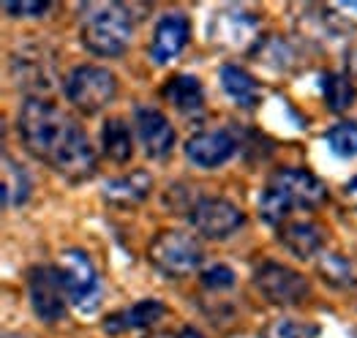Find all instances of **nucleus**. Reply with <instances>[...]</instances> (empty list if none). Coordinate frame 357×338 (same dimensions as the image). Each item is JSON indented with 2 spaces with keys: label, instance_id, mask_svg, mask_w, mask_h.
Returning <instances> with one entry per match:
<instances>
[{
  "label": "nucleus",
  "instance_id": "12",
  "mask_svg": "<svg viewBox=\"0 0 357 338\" xmlns=\"http://www.w3.org/2000/svg\"><path fill=\"white\" fill-rule=\"evenodd\" d=\"M188 36H191V25H188V20L183 14H178V11L164 14L158 20V25H155L153 41H150V58L155 63H161V66L175 61L185 49Z\"/></svg>",
  "mask_w": 357,
  "mask_h": 338
},
{
  "label": "nucleus",
  "instance_id": "25",
  "mask_svg": "<svg viewBox=\"0 0 357 338\" xmlns=\"http://www.w3.org/2000/svg\"><path fill=\"white\" fill-rule=\"evenodd\" d=\"M292 210H295V208L287 202V197H284L281 191H275L273 185H268V188L262 191V197H259V215L268 221L270 226H278Z\"/></svg>",
  "mask_w": 357,
  "mask_h": 338
},
{
  "label": "nucleus",
  "instance_id": "20",
  "mask_svg": "<svg viewBox=\"0 0 357 338\" xmlns=\"http://www.w3.org/2000/svg\"><path fill=\"white\" fill-rule=\"evenodd\" d=\"M101 148H104V155L115 164H126L131 155H134V137H131V128L112 118L104 123V131H101Z\"/></svg>",
  "mask_w": 357,
  "mask_h": 338
},
{
  "label": "nucleus",
  "instance_id": "4",
  "mask_svg": "<svg viewBox=\"0 0 357 338\" xmlns=\"http://www.w3.org/2000/svg\"><path fill=\"white\" fill-rule=\"evenodd\" d=\"M66 95L77 109L93 115V112H101L118 95V79L107 68L79 66L66 79Z\"/></svg>",
  "mask_w": 357,
  "mask_h": 338
},
{
  "label": "nucleus",
  "instance_id": "24",
  "mask_svg": "<svg viewBox=\"0 0 357 338\" xmlns=\"http://www.w3.org/2000/svg\"><path fill=\"white\" fill-rule=\"evenodd\" d=\"M328 145L333 153L341 158H352L357 155V123L355 121H341L328 131Z\"/></svg>",
  "mask_w": 357,
  "mask_h": 338
},
{
  "label": "nucleus",
  "instance_id": "9",
  "mask_svg": "<svg viewBox=\"0 0 357 338\" xmlns=\"http://www.w3.org/2000/svg\"><path fill=\"white\" fill-rule=\"evenodd\" d=\"M188 221L199 235L221 240V238H229V235L238 232L243 221H245V215L238 205H232L227 199H218V197H210V199H199L191 208Z\"/></svg>",
  "mask_w": 357,
  "mask_h": 338
},
{
  "label": "nucleus",
  "instance_id": "22",
  "mask_svg": "<svg viewBox=\"0 0 357 338\" xmlns=\"http://www.w3.org/2000/svg\"><path fill=\"white\" fill-rule=\"evenodd\" d=\"M319 273L333 286H357V262L341 254H328L319 262Z\"/></svg>",
  "mask_w": 357,
  "mask_h": 338
},
{
  "label": "nucleus",
  "instance_id": "8",
  "mask_svg": "<svg viewBox=\"0 0 357 338\" xmlns=\"http://www.w3.org/2000/svg\"><path fill=\"white\" fill-rule=\"evenodd\" d=\"M254 284L257 289L275 306H298L308 295V281L300 276L298 270L278 265V262H265L254 270Z\"/></svg>",
  "mask_w": 357,
  "mask_h": 338
},
{
  "label": "nucleus",
  "instance_id": "14",
  "mask_svg": "<svg viewBox=\"0 0 357 338\" xmlns=\"http://www.w3.org/2000/svg\"><path fill=\"white\" fill-rule=\"evenodd\" d=\"M11 74L17 79L20 88L33 93H47L52 88V79H55V71L52 66L41 58V52H17V58L11 61Z\"/></svg>",
  "mask_w": 357,
  "mask_h": 338
},
{
  "label": "nucleus",
  "instance_id": "29",
  "mask_svg": "<svg viewBox=\"0 0 357 338\" xmlns=\"http://www.w3.org/2000/svg\"><path fill=\"white\" fill-rule=\"evenodd\" d=\"M178 338H205V336H202L199 330H194V328H183Z\"/></svg>",
  "mask_w": 357,
  "mask_h": 338
},
{
  "label": "nucleus",
  "instance_id": "30",
  "mask_svg": "<svg viewBox=\"0 0 357 338\" xmlns=\"http://www.w3.org/2000/svg\"><path fill=\"white\" fill-rule=\"evenodd\" d=\"M352 338H357V330H355V336H352Z\"/></svg>",
  "mask_w": 357,
  "mask_h": 338
},
{
  "label": "nucleus",
  "instance_id": "1",
  "mask_svg": "<svg viewBox=\"0 0 357 338\" xmlns=\"http://www.w3.org/2000/svg\"><path fill=\"white\" fill-rule=\"evenodd\" d=\"M134 20L120 3L96 6L82 22V44L98 58H120L131 41Z\"/></svg>",
  "mask_w": 357,
  "mask_h": 338
},
{
  "label": "nucleus",
  "instance_id": "11",
  "mask_svg": "<svg viewBox=\"0 0 357 338\" xmlns=\"http://www.w3.org/2000/svg\"><path fill=\"white\" fill-rule=\"evenodd\" d=\"M235 151H238V142L229 131H202L185 142L188 161L202 169H215V167L227 164L235 155Z\"/></svg>",
  "mask_w": 357,
  "mask_h": 338
},
{
  "label": "nucleus",
  "instance_id": "10",
  "mask_svg": "<svg viewBox=\"0 0 357 338\" xmlns=\"http://www.w3.org/2000/svg\"><path fill=\"white\" fill-rule=\"evenodd\" d=\"M270 185L275 191H281L287 197V202L292 208H319L322 202H328V188L319 178H314L305 169H278L273 175Z\"/></svg>",
  "mask_w": 357,
  "mask_h": 338
},
{
  "label": "nucleus",
  "instance_id": "3",
  "mask_svg": "<svg viewBox=\"0 0 357 338\" xmlns=\"http://www.w3.org/2000/svg\"><path fill=\"white\" fill-rule=\"evenodd\" d=\"M150 262L164 276L185 278L197 273V268L202 265V248L185 232L167 229V232L155 235V240L150 243Z\"/></svg>",
  "mask_w": 357,
  "mask_h": 338
},
{
  "label": "nucleus",
  "instance_id": "18",
  "mask_svg": "<svg viewBox=\"0 0 357 338\" xmlns=\"http://www.w3.org/2000/svg\"><path fill=\"white\" fill-rule=\"evenodd\" d=\"M221 88L240 107H257L259 104V85H257V79L245 68H240V66H224L221 68Z\"/></svg>",
  "mask_w": 357,
  "mask_h": 338
},
{
  "label": "nucleus",
  "instance_id": "2",
  "mask_svg": "<svg viewBox=\"0 0 357 338\" xmlns=\"http://www.w3.org/2000/svg\"><path fill=\"white\" fill-rule=\"evenodd\" d=\"M66 125H68V118H63L58 107L44 95H30L20 107L17 131H20V139L25 145V151L33 153L36 158L50 161V155L55 151L58 139L63 137Z\"/></svg>",
  "mask_w": 357,
  "mask_h": 338
},
{
  "label": "nucleus",
  "instance_id": "7",
  "mask_svg": "<svg viewBox=\"0 0 357 338\" xmlns=\"http://www.w3.org/2000/svg\"><path fill=\"white\" fill-rule=\"evenodd\" d=\"M50 164L58 169L60 175L74 178V180L93 175V169H96V153H93V145L88 142V137L82 134V128L77 123L68 121L63 137L58 139L55 151L50 155Z\"/></svg>",
  "mask_w": 357,
  "mask_h": 338
},
{
  "label": "nucleus",
  "instance_id": "19",
  "mask_svg": "<svg viewBox=\"0 0 357 338\" xmlns=\"http://www.w3.org/2000/svg\"><path fill=\"white\" fill-rule=\"evenodd\" d=\"M281 243L289 248L295 256L308 259V256H314L322 248L325 235L314 224H308V221H295V224H287L281 229Z\"/></svg>",
  "mask_w": 357,
  "mask_h": 338
},
{
  "label": "nucleus",
  "instance_id": "17",
  "mask_svg": "<svg viewBox=\"0 0 357 338\" xmlns=\"http://www.w3.org/2000/svg\"><path fill=\"white\" fill-rule=\"evenodd\" d=\"M164 98L183 115H194L205 104V91H202V82L197 77L180 74V77H172L164 85Z\"/></svg>",
  "mask_w": 357,
  "mask_h": 338
},
{
  "label": "nucleus",
  "instance_id": "23",
  "mask_svg": "<svg viewBox=\"0 0 357 338\" xmlns=\"http://www.w3.org/2000/svg\"><path fill=\"white\" fill-rule=\"evenodd\" d=\"M355 101V85L349 77L344 74H330L325 79V104H328L333 112H344L349 109Z\"/></svg>",
  "mask_w": 357,
  "mask_h": 338
},
{
  "label": "nucleus",
  "instance_id": "28",
  "mask_svg": "<svg viewBox=\"0 0 357 338\" xmlns=\"http://www.w3.org/2000/svg\"><path fill=\"white\" fill-rule=\"evenodd\" d=\"M265 338H308V330H305L300 322L281 319V322H273V325H270V330L265 333Z\"/></svg>",
  "mask_w": 357,
  "mask_h": 338
},
{
  "label": "nucleus",
  "instance_id": "5",
  "mask_svg": "<svg viewBox=\"0 0 357 338\" xmlns=\"http://www.w3.org/2000/svg\"><path fill=\"white\" fill-rule=\"evenodd\" d=\"M63 278L68 289V300L79 311H96L101 303V278L96 273L93 262L85 251L68 248L63 251Z\"/></svg>",
  "mask_w": 357,
  "mask_h": 338
},
{
  "label": "nucleus",
  "instance_id": "16",
  "mask_svg": "<svg viewBox=\"0 0 357 338\" xmlns=\"http://www.w3.org/2000/svg\"><path fill=\"white\" fill-rule=\"evenodd\" d=\"M150 191H153V178L145 169H137L131 175H120L115 180L104 183L107 202H115V205H139L148 199Z\"/></svg>",
  "mask_w": 357,
  "mask_h": 338
},
{
  "label": "nucleus",
  "instance_id": "21",
  "mask_svg": "<svg viewBox=\"0 0 357 338\" xmlns=\"http://www.w3.org/2000/svg\"><path fill=\"white\" fill-rule=\"evenodd\" d=\"M30 178L25 172V167H20L17 161H11L8 155L3 158V197H6V205L8 208H17V205H25L30 197Z\"/></svg>",
  "mask_w": 357,
  "mask_h": 338
},
{
  "label": "nucleus",
  "instance_id": "15",
  "mask_svg": "<svg viewBox=\"0 0 357 338\" xmlns=\"http://www.w3.org/2000/svg\"><path fill=\"white\" fill-rule=\"evenodd\" d=\"M164 316V303L158 300H142L134 303L126 311H118L112 316L104 319V330L107 333H126V330H148L158 319Z\"/></svg>",
  "mask_w": 357,
  "mask_h": 338
},
{
  "label": "nucleus",
  "instance_id": "13",
  "mask_svg": "<svg viewBox=\"0 0 357 338\" xmlns=\"http://www.w3.org/2000/svg\"><path fill=\"white\" fill-rule=\"evenodd\" d=\"M134 121H137L139 142H142V148H145V153L150 158H164V155L172 151V145H175V128H172V123L158 109L139 107Z\"/></svg>",
  "mask_w": 357,
  "mask_h": 338
},
{
  "label": "nucleus",
  "instance_id": "27",
  "mask_svg": "<svg viewBox=\"0 0 357 338\" xmlns=\"http://www.w3.org/2000/svg\"><path fill=\"white\" fill-rule=\"evenodd\" d=\"M3 8H6L11 17H41V14L50 11V3H47V0H22V3L6 0Z\"/></svg>",
  "mask_w": 357,
  "mask_h": 338
},
{
  "label": "nucleus",
  "instance_id": "6",
  "mask_svg": "<svg viewBox=\"0 0 357 338\" xmlns=\"http://www.w3.org/2000/svg\"><path fill=\"white\" fill-rule=\"evenodd\" d=\"M28 289H30V303H33V311L38 314V319L58 322L60 316L66 314L68 289H66L63 270L50 268V265L33 268L28 276Z\"/></svg>",
  "mask_w": 357,
  "mask_h": 338
},
{
  "label": "nucleus",
  "instance_id": "26",
  "mask_svg": "<svg viewBox=\"0 0 357 338\" xmlns=\"http://www.w3.org/2000/svg\"><path fill=\"white\" fill-rule=\"evenodd\" d=\"M202 284L208 286V289H232L235 286V273L227 268V265H213L208 268L205 273H202Z\"/></svg>",
  "mask_w": 357,
  "mask_h": 338
}]
</instances>
